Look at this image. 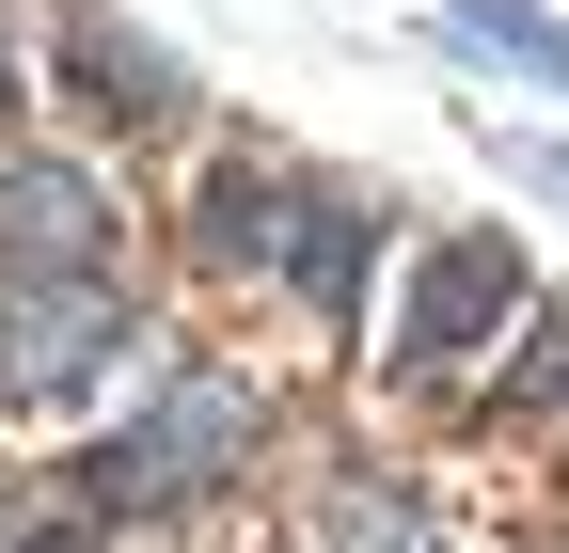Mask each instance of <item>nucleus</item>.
<instances>
[{"instance_id": "obj_1", "label": "nucleus", "mask_w": 569, "mask_h": 553, "mask_svg": "<svg viewBox=\"0 0 569 553\" xmlns=\"http://www.w3.org/2000/svg\"><path fill=\"white\" fill-rule=\"evenodd\" d=\"M253 443H269V395L238 364H174V380H142V428L96 459V506L111 522H190L253 474Z\"/></svg>"}, {"instance_id": "obj_2", "label": "nucleus", "mask_w": 569, "mask_h": 553, "mask_svg": "<svg viewBox=\"0 0 569 553\" xmlns=\"http://www.w3.org/2000/svg\"><path fill=\"white\" fill-rule=\"evenodd\" d=\"M127 364V269H48L0 285V411H63Z\"/></svg>"}, {"instance_id": "obj_3", "label": "nucleus", "mask_w": 569, "mask_h": 553, "mask_svg": "<svg viewBox=\"0 0 569 553\" xmlns=\"http://www.w3.org/2000/svg\"><path fill=\"white\" fill-rule=\"evenodd\" d=\"M522 316V253L507 238H443L411 269V301H396V380H443L459 349H490V332Z\"/></svg>"}, {"instance_id": "obj_4", "label": "nucleus", "mask_w": 569, "mask_h": 553, "mask_svg": "<svg viewBox=\"0 0 569 553\" xmlns=\"http://www.w3.org/2000/svg\"><path fill=\"white\" fill-rule=\"evenodd\" d=\"M127 222H111V190L96 174H63V159H0V285H48V269H111Z\"/></svg>"}, {"instance_id": "obj_5", "label": "nucleus", "mask_w": 569, "mask_h": 553, "mask_svg": "<svg viewBox=\"0 0 569 553\" xmlns=\"http://www.w3.org/2000/svg\"><path fill=\"white\" fill-rule=\"evenodd\" d=\"M63 63H80V95H96L111 127H142V111H159V127H190V63H174V48H142L127 17H96V0L63 17Z\"/></svg>"}, {"instance_id": "obj_6", "label": "nucleus", "mask_w": 569, "mask_h": 553, "mask_svg": "<svg viewBox=\"0 0 569 553\" xmlns=\"http://www.w3.org/2000/svg\"><path fill=\"white\" fill-rule=\"evenodd\" d=\"M284 285H301L317 316H348V301H365V205H348V190H284Z\"/></svg>"}, {"instance_id": "obj_7", "label": "nucleus", "mask_w": 569, "mask_h": 553, "mask_svg": "<svg viewBox=\"0 0 569 553\" xmlns=\"http://www.w3.org/2000/svg\"><path fill=\"white\" fill-rule=\"evenodd\" d=\"M427 32L507 63V80H538V95H569V17H538V0H427Z\"/></svg>"}, {"instance_id": "obj_8", "label": "nucleus", "mask_w": 569, "mask_h": 553, "mask_svg": "<svg viewBox=\"0 0 569 553\" xmlns=\"http://www.w3.org/2000/svg\"><path fill=\"white\" fill-rule=\"evenodd\" d=\"M269 238H284V174H269V159H222L206 205H190V253H206V269H269Z\"/></svg>"}, {"instance_id": "obj_9", "label": "nucleus", "mask_w": 569, "mask_h": 553, "mask_svg": "<svg viewBox=\"0 0 569 553\" xmlns=\"http://www.w3.org/2000/svg\"><path fill=\"white\" fill-rule=\"evenodd\" d=\"M317 537H332V553H443V522H427V491H396V474H332Z\"/></svg>"}, {"instance_id": "obj_10", "label": "nucleus", "mask_w": 569, "mask_h": 553, "mask_svg": "<svg viewBox=\"0 0 569 553\" xmlns=\"http://www.w3.org/2000/svg\"><path fill=\"white\" fill-rule=\"evenodd\" d=\"M507 174H522L538 205H569V143H553V127H507Z\"/></svg>"}]
</instances>
